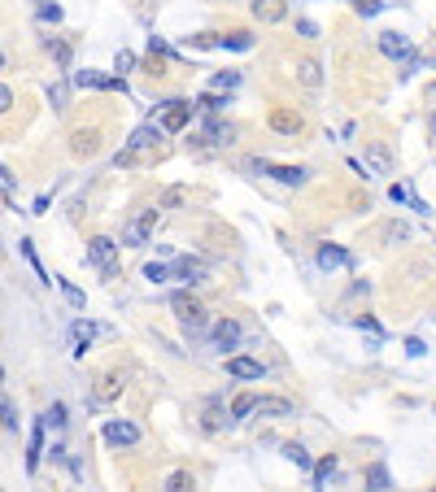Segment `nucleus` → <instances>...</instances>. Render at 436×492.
<instances>
[{"mask_svg": "<svg viewBox=\"0 0 436 492\" xmlns=\"http://www.w3.org/2000/svg\"><path fill=\"white\" fill-rule=\"evenodd\" d=\"M153 227H158V210H140L131 222L122 227V244H131V248H140L148 236H153Z\"/></svg>", "mask_w": 436, "mask_h": 492, "instance_id": "nucleus-1", "label": "nucleus"}, {"mask_svg": "<svg viewBox=\"0 0 436 492\" xmlns=\"http://www.w3.org/2000/svg\"><path fill=\"white\" fill-rule=\"evenodd\" d=\"M170 309H175V318L184 323L188 331H201V327H205V309H201L188 292H175V296H170Z\"/></svg>", "mask_w": 436, "mask_h": 492, "instance_id": "nucleus-2", "label": "nucleus"}, {"mask_svg": "<svg viewBox=\"0 0 436 492\" xmlns=\"http://www.w3.org/2000/svg\"><path fill=\"white\" fill-rule=\"evenodd\" d=\"M379 53H384V57H393V61H410V66L419 61V57H415V48H410V40H406L401 31H384V35H379Z\"/></svg>", "mask_w": 436, "mask_h": 492, "instance_id": "nucleus-3", "label": "nucleus"}, {"mask_svg": "<svg viewBox=\"0 0 436 492\" xmlns=\"http://www.w3.org/2000/svg\"><path fill=\"white\" fill-rule=\"evenodd\" d=\"M114 257H118V244H114L110 236H96V240L88 244V262H92L96 270L110 275V270H114Z\"/></svg>", "mask_w": 436, "mask_h": 492, "instance_id": "nucleus-4", "label": "nucleus"}, {"mask_svg": "<svg viewBox=\"0 0 436 492\" xmlns=\"http://www.w3.org/2000/svg\"><path fill=\"white\" fill-rule=\"evenodd\" d=\"M96 335H110V327H96V323H83V318L74 323V327H70V340H74V357H83V353H88V344L96 340Z\"/></svg>", "mask_w": 436, "mask_h": 492, "instance_id": "nucleus-5", "label": "nucleus"}, {"mask_svg": "<svg viewBox=\"0 0 436 492\" xmlns=\"http://www.w3.org/2000/svg\"><path fill=\"white\" fill-rule=\"evenodd\" d=\"M100 436H105V445H118V449H122V445H136V440H140V427H136V423H118V419H110Z\"/></svg>", "mask_w": 436, "mask_h": 492, "instance_id": "nucleus-6", "label": "nucleus"}, {"mask_svg": "<svg viewBox=\"0 0 436 492\" xmlns=\"http://www.w3.org/2000/svg\"><path fill=\"white\" fill-rule=\"evenodd\" d=\"M363 166L371 170V179H375V174H393V152L384 148V144H367V157H363Z\"/></svg>", "mask_w": 436, "mask_h": 492, "instance_id": "nucleus-7", "label": "nucleus"}, {"mask_svg": "<svg viewBox=\"0 0 436 492\" xmlns=\"http://www.w3.org/2000/svg\"><path fill=\"white\" fill-rule=\"evenodd\" d=\"M236 340H240V327H236L232 318H218L214 331H210V344H214V349H236Z\"/></svg>", "mask_w": 436, "mask_h": 492, "instance_id": "nucleus-8", "label": "nucleus"}, {"mask_svg": "<svg viewBox=\"0 0 436 492\" xmlns=\"http://www.w3.org/2000/svg\"><path fill=\"white\" fill-rule=\"evenodd\" d=\"M284 13H288V5H284V0H253V18H258V22H266V27L284 22Z\"/></svg>", "mask_w": 436, "mask_h": 492, "instance_id": "nucleus-9", "label": "nucleus"}, {"mask_svg": "<svg viewBox=\"0 0 436 492\" xmlns=\"http://www.w3.org/2000/svg\"><path fill=\"white\" fill-rule=\"evenodd\" d=\"M227 375L232 379H262V361H253V357H227Z\"/></svg>", "mask_w": 436, "mask_h": 492, "instance_id": "nucleus-10", "label": "nucleus"}, {"mask_svg": "<svg viewBox=\"0 0 436 492\" xmlns=\"http://www.w3.org/2000/svg\"><path fill=\"white\" fill-rule=\"evenodd\" d=\"M349 262H353V257H349L341 244H319V266H323V270H345Z\"/></svg>", "mask_w": 436, "mask_h": 492, "instance_id": "nucleus-11", "label": "nucleus"}, {"mask_svg": "<svg viewBox=\"0 0 436 492\" xmlns=\"http://www.w3.org/2000/svg\"><path fill=\"white\" fill-rule=\"evenodd\" d=\"M162 136H166V126H162V122H144L140 131L131 136V152H144V148H153V144H158Z\"/></svg>", "mask_w": 436, "mask_h": 492, "instance_id": "nucleus-12", "label": "nucleus"}, {"mask_svg": "<svg viewBox=\"0 0 436 492\" xmlns=\"http://www.w3.org/2000/svg\"><path fill=\"white\" fill-rule=\"evenodd\" d=\"M271 131H279V136H301V114L275 109V114H271Z\"/></svg>", "mask_w": 436, "mask_h": 492, "instance_id": "nucleus-13", "label": "nucleus"}, {"mask_svg": "<svg viewBox=\"0 0 436 492\" xmlns=\"http://www.w3.org/2000/svg\"><path fill=\"white\" fill-rule=\"evenodd\" d=\"M188 118H192V105H184V100H170V109H166L162 126H166V131H184Z\"/></svg>", "mask_w": 436, "mask_h": 492, "instance_id": "nucleus-14", "label": "nucleus"}, {"mask_svg": "<svg viewBox=\"0 0 436 492\" xmlns=\"http://www.w3.org/2000/svg\"><path fill=\"white\" fill-rule=\"evenodd\" d=\"M74 83L79 88H110V92H126L122 79H105V74H96V70H79L74 74Z\"/></svg>", "mask_w": 436, "mask_h": 492, "instance_id": "nucleus-15", "label": "nucleus"}, {"mask_svg": "<svg viewBox=\"0 0 436 492\" xmlns=\"http://www.w3.org/2000/svg\"><path fill=\"white\" fill-rule=\"evenodd\" d=\"M389 196H393V205H410V210H419V214H432V210H428V200H423V196H415L406 184H393V188H389Z\"/></svg>", "mask_w": 436, "mask_h": 492, "instance_id": "nucleus-16", "label": "nucleus"}, {"mask_svg": "<svg viewBox=\"0 0 436 492\" xmlns=\"http://www.w3.org/2000/svg\"><path fill=\"white\" fill-rule=\"evenodd\" d=\"M44 427H48V419H40V423L31 427V445H27V471H35V466H40V453H44Z\"/></svg>", "mask_w": 436, "mask_h": 492, "instance_id": "nucleus-17", "label": "nucleus"}, {"mask_svg": "<svg viewBox=\"0 0 436 492\" xmlns=\"http://www.w3.org/2000/svg\"><path fill=\"white\" fill-rule=\"evenodd\" d=\"M297 79H301L305 88H319V83H323V66H319L314 57H301V61H297Z\"/></svg>", "mask_w": 436, "mask_h": 492, "instance_id": "nucleus-18", "label": "nucleus"}, {"mask_svg": "<svg viewBox=\"0 0 436 492\" xmlns=\"http://www.w3.org/2000/svg\"><path fill=\"white\" fill-rule=\"evenodd\" d=\"M175 279H184V283H205L210 275H205V266H201V262L184 257V262H175Z\"/></svg>", "mask_w": 436, "mask_h": 492, "instance_id": "nucleus-19", "label": "nucleus"}, {"mask_svg": "<svg viewBox=\"0 0 436 492\" xmlns=\"http://www.w3.org/2000/svg\"><path fill=\"white\" fill-rule=\"evenodd\" d=\"M258 414H266V419H288V414H293V401H284V397H262V401H258Z\"/></svg>", "mask_w": 436, "mask_h": 492, "instance_id": "nucleus-20", "label": "nucleus"}, {"mask_svg": "<svg viewBox=\"0 0 436 492\" xmlns=\"http://www.w3.org/2000/svg\"><path fill=\"white\" fill-rule=\"evenodd\" d=\"M266 174H275L279 184H288V188H301V184H305V174H310V170H301V166H271Z\"/></svg>", "mask_w": 436, "mask_h": 492, "instance_id": "nucleus-21", "label": "nucleus"}, {"mask_svg": "<svg viewBox=\"0 0 436 492\" xmlns=\"http://www.w3.org/2000/svg\"><path fill=\"white\" fill-rule=\"evenodd\" d=\"M18 248H22V257H27V266L35 270V279H40V283H57V275H48V270L40 266V257H35V248H31V240H22Z\"/></svg>", "mask_w": 436, "mask_h": 492, "instance_id": "nucleus-22", "label": "nucleus"}, {"mask_svg": "<svg viewBox=\"0 0 436 492\" xmlns=\"http://www.w3.org/2000/svg\"><path fill=\"white\" fill-rule=\"evenodd\" d=\"M205 140H210V144H232L236 131H232V122H210V126H205Z\"/></svg>", "mask_w": 436, "mask_h": 492, "instance_id": "nucleus-23", "label": "nucleus"}, {"mask_svg": "<svg viewBox=\"0 0 436 492\" xmlns=\"http://www.w3.org/2000/svg\"><path fill=\"white\" fill-rule=\"evenodd\" d=\"M258 401H262V397H253V392L236 397V401H232V419L240 423V419H249V414H258Z\"/></svg>", "mask_w": 436, "mask_h": 492, "instance_id": "nucleus-24", "label": "nucleus"}, {"mask_svg": "<svg viewBox=\"0 0 436 492\" xmlns=\"http://www.w3.org/2000/svg\"><path fill=\"white\" fill-rule=\"evenodd\" d=\"M379 240L384 244H401V240H410V227L406 222H384L379 227Z\"/></svg>", "mask_w": 436, "mask_h": 492, "instance_id": "nucleus-25", "label": "nucleus"}, {"mask_svg": "<svg viewBox=\"0 0 436 492\" xmlns=\"http://www.w3.org/2000/svg\"><path fill=\"white\" fill-rule=\"evenodd\" d=\"M336 471H341V466H336V457H323V462L314 466V488H327L331 479H336Z\"/></svg>", "mask_w": 436, "mask_h": 492, "instance_id": "nucleus-26", "label": "nucleus"}, {"mask_svg": "<svg viewBox=\"0 0 436 492\" xmlns=\"http://www.w3.org/2000/svg\"><path fill=\"white\" fill-rule=\"evenodd\" d=\"M218 48H236V53H244V48H253V35H244V31H232V35H218Z\"/></svg>", "mask_w": 436, "mask_h": 492, "instance_id": "nucleus-27", "label": "nucleus"}, {"mask_svg": "<svg viewBox=\"0 0 436 492\" xmlns=\"http://www.w3.org/2000/svg\"><path fill=\"white\" fill-rule=\"evenodd\" d=\"M367 484H371V488H379V492H384V488H393L389 466H379V462H375V466H367Z\"/></svg>", "mask_w": 436, "mask_h": 492, "instance_id": "nucleus-28", "label": "nucleus"}, {"mask_svg": "<svg viewBox=\"0 0 436 492\" xmlns=\"http://www.w3.org/2000/svg\"><path fill=\"white\" fill-rule=\"evenodd\" d=\"M236 419H232V414H223V405H210V414H205V427H210V431H218V427H232Z\"/></svg>", "mask_w": 436, "mask_h": 492, "instance_id": "nucleus-29", "label": "nucleus"}, {"mask_svg": "<svg viewBox=\"0 0 436 492\" xmlns=\"http://www.w3.org/2000/svg\"><path fill=\"white\" fill-rule=\"evenodd\" d=\"M144 279H148V283H166V279H175V266H162V262H148V266H144Z\"/></svg>", "mask_w": 436, "mask_h": 492, "instance_id": "nucleus-30", "label": "nucleus"}, {"mask_svg": "<svg viewBox=\"0 0 436 492\" xmlns=\"http://www.w3.org/2000/svg\"><path fill=\"white\" fill-rule=\"evenodd\" d=\"M57 288H61V296H66V301H70L74 309H83V305H88V296H83L79 288H74V283H70V279H57Z\"/></svg>", "mask_w": 436, "mask_h": 492, "instance_id": "nucleus-31", "label": "nucleus"}, {"mask_svg": "<svg viewBox=\"0 0 436 492\" xmlns=\"http://www.w3.org/2000/svg\"><path fill=\"white\" fill-rule=\"evenodd\" d=\"M74 152H79V157H92V152H96V136L92 131H74Z\"/></svg>", "mask_w": 436, "mask_h": 492, "instance_id": "nucleus-32", "label": "nucleus"}, {"mask_svg": "<svg viewBox=\"0 0 436 492\" xmlns=\"http://www.w3.org/2000/svg\"><path fill=\"white\" fill-rule=\"evenodd\" d=\"M284 457H288L293 466H301V471H305V466H310V453H305V449L297 445V440H288V445H284Z\"/></svg>", "mask_w": 436, "mask_h": 492, "instance_id": "nucleus-33", "label": "nucleus"}, {"mask_svg": "<svg viewBox=\"0 0 436 492\" xmlns=\"http://www.w3.org/2000/svg\"><path fill=\"white\" fill-rule=\"evenodd\" d=\"M166 488H170V492L192 488V471H175V475H166Z\"/></svg>", "mask_w": 436, "mask_h": 492, "instance_id": "nucleus-34", "label": "nucleus"}, {"mask_svg": "<svg viewBox=\"0 0 436 492\" xmlns=\"http://www.w3.org/2000/svg\"><path fill=\"white\" fill-rule=\"evenodd\" d=\"M196 105H201V109H205V114H218V109H223V105H227V100H223V96H218V92H205V96H201V100H196Z\"/></svg>", "mask_w": 436, "mask_h": 492, "instance_id": "nucleus-35", "label": "nucleus"}, {"mask_svg": "<svg viewBox=\"0 0 436 492\" xmlns=\"http://www.w3.org/2000/svg\"><path fill=\"white\" fill-rule=\"evenodd\" d=\"M240 83V74L236 70H227V74H214V92H232Z\"/></svg>", "mask_w": 436, "mask_h": 492, "instance_id": "nucleus-36", "label": "nucleus"}, {"mask_svg": "<svg viewBox=\"0 0 436 492\" xmlns=\"http://www.w3.org/2000/svg\"><path fill=\"white\" fill-rule=\"evenodd\" d=\"M66 83H53V88H48V105H53V109H66Z\"/></svg>", "mask_w": 436, "mask_h": 492, "instance_id": "nucleus-37", "label": "nucleus"}, {"mask_svg": "<svg viewBox=\"0 0 436 492\" xmlns=\"http://www.w3.org/2000/svg\"><path fill=\"white\" fill-rule=\"evenodd\" d=\"M114 70H118V74H126V70H136V53H126V48H122V53L114 57Z\"/></svg>", "mask_w": 436, "mask_h": 492, "instance_id": "nucleus-38", "label": "nucleus"}, {"mask_svg": "<svg viewBox=\"0 0 436 492\" xmlns=\"http://www.w3.org/2000/svg\"><path fill=\"white\" fill-rule=\"evenodd\" d=\"M297 35H301V40H319V27H314L310 18H301V22H297Z\"/></svg>", "mask_w": 436, "mask_h": 492, "instance_id": "nucleus-39", "label": "nucleus"}, {"mask_svg": "<svg viewBox=\"0 0 436 492\" xmlns=\"http://www.w3.org/2000/svg\"><path fill=\"white\" fill-rule=\"evenodd\" d=\"M44 419H48V423H53V427H61V423H66V405H61V401H53V409H48V414H44Z\"/></svg>", "mask_w": 436, "mask_h": 492, "instance_id": "nucleus-40", "label": "nucleus"}, {"mask_svg": "<svg viewBox=\"0 0 436 492\" xmlns=\"http://www.w3.org/2000/svg\"><path fill=\"white\" fill-rule=\"evenodd\" d=\"M353 9H358V13H367V18H371V13H379L384 5H379V0H353Z\"/></svg>", "mask_w": 436, "mask_h": 492, "instance_id": "nucleus-41", "label": "nucleus"}, {"mask_svg": "<svg viewBox=\"0 0 436 492\" xmlns=\"http://www.w3.org/2000/svg\"><path fill=\"white\" fill-rule=\"evenodd\" d=\"M100 383H105V388H100V397H105V401H110V397H118V375H110V379H100Z\"/></svg>", "mask_w": 436, "mask_h": 492, "instance_id": "nucleus-42", "label": "nucleus"}, {"mask_svg": "<svg viewBox=\"0 0 436 492\" xmlns=\"http://www.w3.org/2000/svg\"><path fill=\"white\" fill-rule=\"evenodd\" d=\"M40 22H61V9H57V5H44V9H40Z\"/></svg>", "mask_w": 436, "mask_h": 492, "instance_id": "nucleus-43", "label": "nucleus"}, {"mask_svg": "<svg viewBox=\"0 0 436 492\" xmlns=\"http://www.w3.org/2000/svg\"><path fill=\"white\" fill-rule=\"evenodd\" d=\"M5 431H18V409L5 401Z\"/></svg>", "mask_w": 436, "mask_h": 492, "instance_id": "nucleus-44", "label": "nucleus"}, {"mask_svg": "<svg viewBox=\"0 0 436 492\" xmlns=\"http://www.w3.org/2000/svg\"><path fill=\"white\" fill-rule=\"evenodd\" d=\"M353 327H363V331H371V335H384V331H379V323H375V318H353Z\"/></svg>", "mask_w": 436, "mask_h": 492, "instance_id": "nucleus-45", "label": "nucleus"}, {"mask_svg": "<svg viewBox=\"0 0 436 492\" xmlns=\"http://www.w3.org/2000/svg\"><path fill=\"white\" fill-rule=\"evenodd\" d=\"M406 353H410V357H423L428 344H423V340H406Z\"/></svg>", "mask_w": 436, "mask_h": 492, "instance_id": "nucleus-46", "label": "nucleus"}, {"mask_svg": "<svg viewBox=\"0 0 436 492\" xmlns=\"http://www.w3.org/2000/svg\"><path fill=\"white\" fill-rule=\"evenodd\" d=\"M432 140H436V114H432Z\"/></svg>", "mask_w": 436, "mask_h": 492, "instance_id": "nucleus-47", "label": "nucleus"}]
</instances>
